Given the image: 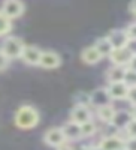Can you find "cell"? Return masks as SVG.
<instances>
[{
    "instance_id": "obj_1",
    "label": "cell",
    "mask_w": 136,
    "mask_h": 150,
    "mask_svg": "<svg viewBox=\"0 0 136 150\" xmlns=\"http://www.w3.org/2000/svg\"><path fill=\"white\" fill-rule=\"evenodd\" d=\"M41 122V114L39 111L36 110L33 105H21L17 112H15V117H14V123L15 126L20 129H33L39 125Z\"/></svg>"
},
{
    "instance_id": "obj_2",
    "label": "cell",
    "mask_w": 136,
    "mask_h": 150,
    "mask_svg": "<svg viewBox=\"0 0 136 150\" xmlns=\"http://www.w3.org/2000/svg\"><path fill=\"white\" fill-rule=\"evenodd\" d=\"M133 44H135V41H130L126 47L112 50V53L109 56V60L112 62V65L123 66V68L133 66V62H135V47H133Z\"/></svg>"
},
{
    "instance_id": "obj_3",
    "label": "cell",
    "mask_w": 136,
    "mask_h": 150,
    "mask_svg": "<svg viewBox=\"0 0 136 150\" xmlns=\"http://www.w3.org/2000/svg\"><path fill=\"white\" fill-rule=\"evenodd\" d=\"M26 44L21 38L18 36H5V39L2 42V47H0V51H2L11 62L12 60H18L21 57V53Z\"/></svg>"
},
{
    "instance_id": "obj_4",
    "label": "cell",
    "mask_w": 136,
    "mask_h": 150,
    "mask_svg": "<svg viewBox=\"0 0 136 150\" xmlns=\"http://www.w3.org/2000/svg\"><path fill=\"white\" fill-rule=\"evenodd\" d=\"M24 11H26V6H24L21 0H5L2 5V9H0V12L11 21L20 18L24 14Z\"/></svg>"
},
{
    "instance_id": "obj_5",
    "label": "cell",
    "mask_w": 136,
    "mask_h": 150,
    "mask_svg": "<svg viewBox=\"0 0 136 150\" xmlns=\"http://www.w3.org/2000/svg\"><path fill=\"white\" fill-rule=\"evenodd\" d=\"M135 120V111H127V110H115V114L111 120V126L115 131H124L126 126Z\"/></svg>"
},
{
    "instance_id": "obj_6",
    "label": "cell",
    "mask_w": 136,
    "mask_h": 150,
    "mask_svg": "<svg viewBox=\"0 0 136 150\" xmlns=\"http://www.w3.org/2000/svg\"><path fill=\"white\" fill-rule=\"evenodd\" d=\"M43 143L53 149H58L60 146H63L66 143V138H64L63 132H61V128L53 126V128L46 129L43 134Z\"/></svg>"
},
{
    "instance_id": "obj_7",
    "label": "cell",
    "mask_w": 136,
    "mask_h": 150,
    "mask_svg": "<svg viewBox=\"0 0 136 150\" xmlns=\"http://www.w3.org/2000/svg\"><path fill=\"white\" fill-rule=\"evenodd\" d=\"M61 56L57 51H53V50H46V51H42L39 65L43 69H57L61 66Z\"/></svg>"
},
{
    "instance_id": "obj_8",
    "label": "cell",
    "mask_w": 136,
    "mask_h": 150,
    "mask_svg": "<svg viewBox=\"0 0 136 150\" xmlns=\"http://www.w3.org/2000/svg\"><path fill=\"white\" fill-rule=\"evenodd\" d=\"M124 141L126 138L118 134L105 135L99 143V147L102 150H124Z\"/></svg>"
},
{
    "instance_id": "obj_9",
    "label": "cell",
    "mask_w": 136,
    "mask_h": 150,
    "mask_svg": "<svg viewBox=\"0 0 136 150\" xmlns=\"http://www.w3.org/2000/svg\"><path fill=\"white\" fill-rule=\"evenodd\" d=\"M42 56V50L36 45H26L21 53V60L29 66H38Z\"/></svg>"
},
{
    "instance_id": "obj_10",
    "label": "cell",
    "mask_w": 136,
    "mask_h": 150,
    "mask_svg": "<svg viewBox=\"0 0 136 150\" xmlns=\"http://www.w3.org/2000/svg\"><path fill=\"white\" fill-rule=\"evenodd\" d=\"M91 119H93V111L87 105H73V108L70 110V114H69V120L75 122L78 125L88 122Z\"/></svg>"
},
{
    "instance_id": "obj_11",
    "label": "cell",
    "mask_w": 136,
    "mask_h": 150,
    "mask_svg": "<svg viewBox=\"0 0 136 150\" xmlns=\"http://www.w3.org/2000/svg\"><path fill=\"white\" fill-rule=\"evenodd\" d=\"M60 128H61V132H63L64 138H66V143H75V141H81L82 140L81 128H79L78 123L67 120L63 126H60Z\"/></svg>"
},
{
    "instance_id": "obj_12",
    "label": "cell",
    "mask_w": 136,
    "mask_h": 150,
    "mask_svg": "<svg viewBox=\"0 0 136 150\" xmlns=\"http://www.w3.org/2000/svg\"><path fill=\"white\" fill-rule=\"evenodd\" d=\"M129 89L130 87H127L123 81H120V83H109L106 86V90H108V95L111 98V101H126Z\"/></svg>"
},
{
    "instance_id": "obj_13",
    "label": "cell",
    "mask_w": 136,
    "mask_h": 150,
    "mask_svg": "<svg viewBox=\"0 0 136 150\" xmlns=\"http://www.w3.org/2000/svg\"><path fill=\"white\" fill-rule=\"evenodd\" d=\"M108 104H111V98L108 95L106 87H99V89L90 93V107H93L94 110L100 108L103 105H108Z\"/></svg>"
},
{
    "instance_id": "obj_14",
    "label": "cell",
    "mask_w": 136,
    "mask_h": 150,
    "mask_svg": "<svg viewBox=\"0 0 136 150\" xmlns=\"http://www.w3.org/2000/svg\"><path fill=\"white\" fill-rule=\"evenodd\" d=\"M106 39L109 41V44L112 45V48H123L126 47L130 41L127 39V36L124 33V29H114L111 30L108 35H106Z\"/></svg>"
},
{
    "instance_id": "obj_15",
    "label": "cell",
    "mask_w": 136,
    "mask_h": 150,
    "mask_svg": "<svg viewBox=\"0 0 136 150\" xmlns=\"http://www.w3.org/2000/svg\"><path fill=\"white\" fill-rule=\"evenodd\" d=\"M81 60L84 62L85 65H97V63H100L102 62V56L97 53V50L91 45V47H87V48H84L82 51H81Z\"/></svg>"
},
{
    "instance_id": "obj_16",
    "label": "cell",
    "mask_w": 136,
    "mask_h": 150,
    "mask_svg": "<svg viewBox=\"0 0 136 150\" xmlns=\"http://www.w3.org/2000/svg\"><path fill=\"white\" fill-rule=\"evenodd\" d=\"M94 114L97 116V119L100 120L103 125H109L111 120H112V117H114V114H115V107L112 104L103 105L100 108H96L94 110Z\"/></svg>"
},
{
    "instance_id": "obj_17",
    "label": "cell",
    "mask_w": 136,
    "mask_h": 150,
    "mask_svg": "<svg viewBox=\"0 0 136 150\" xmlns=\"http://www.w3.org/2000/svg\"><path fill=\"white\" fill-rule=\"evenodd\" d=\"M124 69H126V68H123V66H115V65L109 66V68L106 69V74H105V78H106L108 84H109V83H120V81H123Z\"/></svg>"
},
{
    "instance_id": "obj_18",
    "label": "cell",
    "mask_w": 136,
    "mask_h": 150,
    "mask_svg": "<svg viewBox=\"0 0 136 150\" xmlns=\"http://www.w3.org/2000/svg\"><path fill=\"white\" fill-rule=\"evenodd\" d=\"M96 50H97V53L102 56V59H105V57H109L111 56V53H112V45L109 44V41L106 39V36H103V38H99V39L94 42V45H93Z\"/></svg>"
},
{
    "instance_id": "obj_19",
    "label": "cell",
    "mask_w": 136,
    "mask_h": 150,
    "mask_svg": "<svg viewBox=\"0 0 136 150\" xmlns=\"http://www.w3.org/2000/svg\"><path fill=\"white\" fill-rule=\"evenodd\" d=\"M81 128V135L82 138H90V137H93L96 132H97V125L94 123V120H88V122H84L79 125Z\"/></svg>"
},
{
    "instance_id": "obj_20",
    "label": "cell",
    "mask_w": 136,
    "mask_h": 150,
    "mask_svg": "<svg viewBox=\"0 0 136 150\" xmlns=\"http://www.w3.org/2000/svg\"><path fill=\"white\" fill-rule=\"evenodd\" d=\"M123 83H124L127 87H136V71H135V66H127L124 69Z\"/></svg>"
},
{
    "instance_id": "obj_21",
    "label": "cell",
    "mask_w": 136,
    "mask_h": 150,
    "mask_svg": "<svg viewBox=\"0 0 136 150\" xmlns=\"http://www.w3.org/2000/svg\"><path fill=\"white\" fill-rule=\"evenodd\" d=\"M11 32H12V21L0 12V38L9 36Z\"/></svg>"
},
{
    "instance_id": "obj_22",
    "label": "cell",
    "mask_w": 136,
    "mask_h": 150,
    "mask_svg": "<svg viewBox=\"0 0 136 150\" xmlns=\"http://www.w3.org/2000/svg\"><path fill=\"white\" fill-rule=\"evenodd\" d=\"M73 102L75 105H87L90 107V93L87 92H78L73 95Z\"/></svg>"
},
{
    "instance_id": "obj_23",
    "label": "cell",
    "mask_w": 136,
    "mask_h": 150,
    "mask_svg": "<svg viewBox=\"0 0 136 150\" xmlns=\"http://www.w3.org/2000/svg\"><path fill=\"white\" fill-rule=\"evenodd\" d=\"M124 33H126L129 41H135L136 39V23L135 21H132L129 26L124 29Z\"/></svg>"
},
{
    "instance_id": "obj_24",
    "label": "cell",
    "mask_w": 136,
    "mask_h": 150,
    "mask_svg": "<svg viewBox=\"0 0 136 150\" xmlns=\"http://www.w3.org/2000/svg\"><path fill=\"white\" fill-rule=\"evenodd\" d=\"M124 132H126V138H136V119L127 125Z\"/></svg>"
},
{
    "instance_id": "obj_25",
    "label": "cell",
    "mask_w": 136,
    "mask_h": 150,
    "mask_svg": "<svg viewBox=\"0 0 136 150\" xmlns=\"http://www.w3.org/2000/svg\"><path fill=\"white\" fill-rule=\"evenodd\" d=\"M9 66H11V60H9L2 51H0V72L6 71Z\"/></svg>"
},
{
    "instance_id": "obj_26",
    "label": "cell",
    "mask_w": 136,
    "mask_h": 150,
    "mask_svg": "<svg viewBox=\"0 0 136 150\" xmlns=\"http://www.w3.org/2000/svg\"><path fill=\"white\" fill-rule=\"evenodd\" d=\"M126 101L132 107H135V102H136V89H135V87H130V89H129V93L126 96Z\"/></svg>"
},
{
    "instance_id": "obj_27",
    "label": "cell",
    "mask_w": 136,
    "mask_h": 150,
    "mask_svg": "<svg viewBox=\"0 0 136 150\" xmlns=\"http://www.w3.org/2000/svg\"><path fill=\"white\" fill-rule=\"evenodd\" d=\"M124 150H136V138H126Z\"/></svg>"
},
{
    "instance_id": "obj_28",
    "label": "cell",
    "mask_w": 136,
    "mask_h": 150,
    "mask_svg": "<svg viewBox=\"0 0 136 150\" xmlns=\"http://www.w3.org/2000/svg\"><path fill=\"white\" fill-rule=\"evenodd\" d=\"M135 5H136V2H135V0H132V2H130V6H129V9H130V12H132V15H135Z\"/></svg>"
},
{
    "instance_id": "obj_29",
    "label": "cell",
    "mask_w": 136,
    "mask_h": 150,
    "mask_svg": "<svg viewBox=\"0 0 136 150\" xmlns=\"http://www.w3.org/2000/svg\"><path fill=\"white\" fill-rule=\"evenodd\" d=\"M85 150H102V149L99 147V144H96V146H88V147H85Z\"/></svg>"
}]
</instances>
